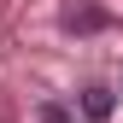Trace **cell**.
I'll list each match as a JSON object with an SVG mask.
<instances>
[{
  "instance_id": "cell-2",
  "label": "cell",
  "mask_w": 123,
  "mask_h": 123,
  "mask_svg": "<svg viewBox=\"0 0 123 123\" xmlns=\"http://www.w3.org/2000/svg\"><path fill=\"white\" fill-rule=\"evenodd\" d=\"M41 123H76V117H70L59 100H41Z\"/></svg>"
},
{
  "instance_id": "cell-1",
  "label": "cell",
  "mask_w": 123,
  "mask_h": 123,
  "mask_svg": "<svg viewBox=\"0 0 123 123\" xmlns=\"http://www.w3.org/2000/svg\"><path fill=\"white\" fill-rule=\"evenodd\" d=\"M111 111H117V94H111L105 82H88V88H82V117H88V123H105Z\"/></svg>"
}]
</instances>
